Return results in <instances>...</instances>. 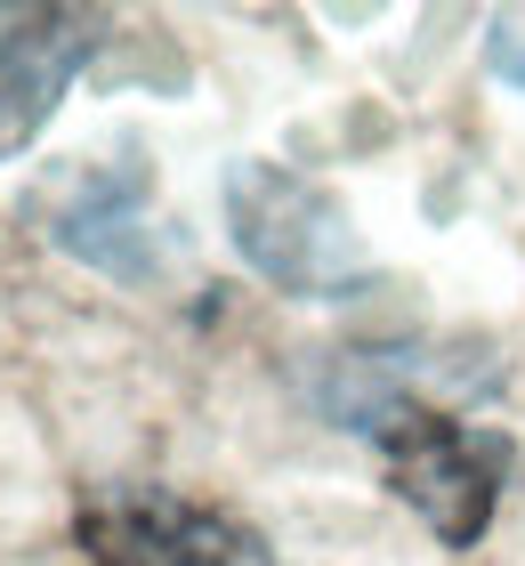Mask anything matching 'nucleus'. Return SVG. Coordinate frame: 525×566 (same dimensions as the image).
Segmentation results:
<instances>
[{"label":"nucleus","mask_w":525,"mask_h":566,"mask_svg":"<svg viewBox=\"0 0 525 566\" xmlns=\"http://www.w3.org/2000/svg\"><path fill=\"white\" fill-rule=\"evenodd\" d=\"M372 437H380V461H388L397 502L437 534L444 551H469L493 526L502 470H510L502 437H485V429H469L453 413H437V405H388V413L372 421Z\"/></svg>","instance_id":"2"},{"label":"nucleus","mask_w":525,"mask_h":566,"mask_svg":"<svg viewBox=\"0 0 525 566\" xmlns=\"http://www.w3.org/2000/svg\"><path fill=\"white\" fill-rule=\"evenodd\" d=\"M49 243L105 275H146V178L138 170H73L41 202Z\"/></svg>","instance_id":"5"},{"label":"nucleus","mask_w":525,"mask_h":566,"mask_svg":"<svg viewBox=\"0 0 525 566\" xmlns=\"http://www.w3.org/2000/svg\"><path fill=\"white\" fill-rule=\"evenodd\" d=\"M227 235L234 251L292 300H348L372 251H364L348 202L283 163H234L227 170Z\"/></svg>","instance_id":"1"},{"label":"nucleus","mask_w":525,"mask_h":566,"mask_svg":"<svg viewBox=\"0 0 525 566\" xmlns=\"http://www.w3.org/2000/svg\"><path fill=\"white\" fill-rule=\"evenodd\" d=\"M105 17L97 9H57V0H0V163L49 130L65 106L73 73L97 57Z\"/></svg>","instance_id":"4"},{"label":"nucleus","mask_w":525,"mask_h":566,"mask_svg":"<svg viewBox=\"0 0 525 566\" xmlns=\"http://www.w3.org/2000/svg\"><path fill=\"white\" fill-rule=\"evenodd\" d=\"M485 57H493V73H502V82H517V90H525V17H493Z\"/></svg>","instance_id":"6"},{"label":"nucleus","mask_w":525,"mask_h":566,"mask_svg":"<svg viewBox=\"0 0 525 566\" xmlns=\"http://www.w3.org/2000/svg\"><path fill=\"white\" fill-rule=\"evenodd\" d=\"M90 566H275L267 534L178 485H97L73 510Z\"/></svg>","instance_id":"3"}]
</instances>
